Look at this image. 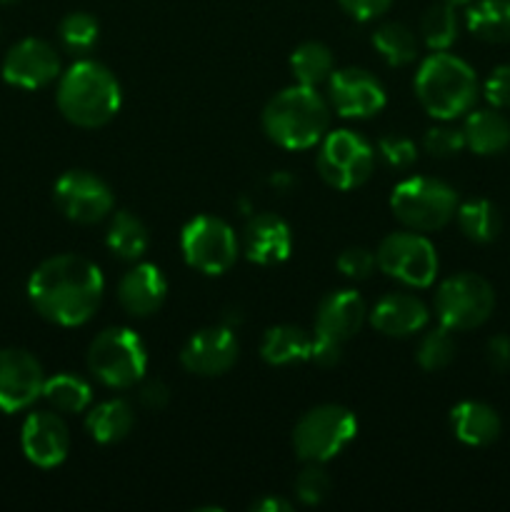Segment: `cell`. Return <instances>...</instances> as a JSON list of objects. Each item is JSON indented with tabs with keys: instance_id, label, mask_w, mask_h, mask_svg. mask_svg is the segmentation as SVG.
<instances>
[{
	"instance_id": "6da1fadb",
	"label": "cell",
	"mask_w": 510,
	"mask_h": 512,
	"mask_svg": "<svg viewBox=\"0 0 510 512\" xmlns=\"http://www.w3.org/2000/svg\"><path fill=\"white\" fill-rule=\"evenodd\" d=\"M103 293L105 280L98 265L75 253L43 260L28 278V300L35 313L63 328L88 323Z\"/></svg>"
},
{
	"instance_id": "7a4b0ae2",
	"label": "cell",
	"mask_w": 510,
	"mask_h": 512,
	"mask_svg": "<svg viewBox=\"0 0 510 512\" xmlns=\"http://www.w3.org/2000/svg\"><path fill=\"white\" fill-rule=\"evenodd\" d=\"M55 103L60 115L78 128H103L118 115L123 90L118 78L98 60H78L60 73Z\"/></svg>"
},
{
	"instance_id": "3957f363",
	"label": "cell",
	"mask_w": 510,
	"mask_h": 512,
	"mask_svg": "<svg viewBox=\"0 0 510 512\" xmlns=\"http://www.w3.org/2000/svg\"><path fill=\"white\" fill-rule=\"evenodd\" d=\"M263 130L285 150H308L328 135L330 105L308 85H290L265 103Z\"/></svg>"
},
{
	"instance_id": "277c9868",
	"label": "cell",
	"mask_w": 510,
	"mask_h": 512,
	"mask_svg": "<svg viewBox=\"0 0 510 512\" xmlns=\"http://www.w3.org/2000/svg\"><path fill=\"white\" fill-rule=\"evenodd\" d=\"M415 95L428 115L455 120L470 113L478 100V78L465 60L450 53H433L415 73Z\"/></svg>"
},
{
	"instance_id": "5b68a950",
	"label": "cell",
	"mask_w": 510,
	"mask_h": 512,
	"mask_svg": "<svg viewBox=\"0 0 510 512\" xmlns=\"http://www.w3.org/2000/svg\"><path fill=\"white\" fill-rule=\"evenodd\" d=\"M458 205L455 188L443 180L423 178V175L400 180L390 193L393 215L415 233H435L445 228L455 218Z\"/></svg>"
},
{
	"instance_id": "8992f818",
	"label": "cell",
	"mask_w": 510,
	"mask_h": 512,
	"mask_svg": "<svg viewBox=\"0 0 510 512\" xmlns=\"http://www.w3.org/2000/svg\"><path fill=\"white\" fill-rule=\"evenodd\" d=\"M358 435V420L335 403L308 410L293 428V448L303 463H328Z\"/></svg>"
},
{
	"instance_id": "52a82bcc",
	"label": "cell",
	"mask_w": 510,
	"mask_h": 512,
	"mask_svg": "<svg viewBox=\"0 0 510 512\" xmlns=\"http://www.w3.org/2000/svg\"><path fill=\"white\" fill-rule=\"evenodd\" d=\"M148 368V353L138 333L130 328H108L88 348V370L95 380L113 390L133 388Z\"/></svg>"
},
{
	"instance_id": "ba28073f",
	"label": "cell",
	"mask_w": 510,
	"mask_h": 512,
	"mask_svg": "<svg viewBox=\"0 0 510 512\" xmlns=\"http://www.w3.org/2000/svg\"><path fill=\"white\" fill-rule=\"evenodd\" d=\"M493 308V285L475 273L450 275L435 290V315L448 330L480 328Z\"/></svg>"
},
{
	"instance_id": "9c48e42d",
	"label": "cell",
	"mask_w": 510,
	"mask_h": 512,
	"mask_svg": "<svg viewBox=\"0 0 510 512\" xmlns=\"http://www.w3.org/2000/svg\"><path fill=\"white\" fill-rule=\"evenodd\" d=\"M318 173L330 188L335 190H355L373 175L375 150L365 138H360L353 130H333L320 140Z\"/></svg>"
},
{
	"instance_id": "30bf717a",
	"label": "cell",
	"mask_w": 510,
	"mask_h": 512,
	"mask_svg": "<svg viewBox=\"0 0 510 512\" xmlns=\"http://www.w3.org/2000/svg\"><path fill=\"white\" fill-rule=\"evenodd\" d=\"M378 270L408 288H430L438 275V253L423 233L400 230L380 240L375 250Z\"/></svg>"
},
{
	"instance_id": "8fae6325",
	"label": "cell",
	"mask_w": 510,
	"mask_h": 512,
	"mask_svg": "<svg viewBox=\"0 0 510 512\" xmlns=\"http://www.w3.org/2000/svg\"><path fill=\"white\" fill-rule=\"evenodd\" d=\"M185 263L203 275H223L235 265L240 253L238 235L225 220L198 215L180 233Z\"/></svg>"
},
{
	"instance_id": "7c38bea8",
	"label": "cell",
	"mask_w": 510,
	"mask_h": 512,
	"mask_svg": "<svg viewBox=\"0 0 510 512\" xmlns=\"http://www.w3.org/2000/svg\"><path fill=\"white\" fill-rule=\"evenodd\" d=\"M53 200L60 213L78 225L100 223L113 210V190L88 170H68L53 185Z\"/></svg>"
},
{
	"instance_id": "4fadbf2b",
	"label": "cell",
	"mask_w": 510,
	"mask_h": 512,
	"mask_svg": "<svg viewBox=\"0 0 510 512\" xmlns=\"http://www.w3.org/2000/svg\"><path fill=\"white\" fill-rule=\"evenodd\" d=\"M45 373L35 355L23 348L0 350V410L20 413L43 395Z\"/></svg>"
},
{
	"instance_id": "5bb4252c",
	"label": "cell",
	"mask_w": 510,
	"mask_h": 512,
	"mask_svg": "<svg viewBox=\"0 0 510 512\" xmlns=\"http://www.w3.org/2000/svg\"><path fill=\"white\" fill-rule=\"evenodd\" d=\"M328 100L343 118H373L385 108V88L363 68L333 70L328 78Z\"/></svg>"
},
{
	"instance_id": "9a60e30c",
	"label": "cell",
	"mask_w": 510,
	"mask_h": 512,
	"mask_svg": "<svg viewBox=\"0 0 510 512\" xmlns=\"http://www.w3.org/2000/svg\"><path fill=\"white\" fill-rule=\"evenodd\" d=\"M60 78V55L48 40L23 38L5 53L3 80L13 88L38 90Z\"/></svg>"
},
{
	"instance_id": "2e32d148",
	"label": "cell",
	"mask_w": 510,
	"mask_h": 512,
	"mask_svg": "<svg viewBox=\"0 0 510 512\" xmlns=\"http://www.w3.org/2000/svg\"><path fill=\"white\" fill-rule=\"evenodd\" d=\"M238 338L230 328H203L188 338L180 350V363L188 373L200 378H215L228 373L238 360Z\"/></svg>"
},
{
	"instance_id": "e0dca14e",
	"label": "cell",
	"mask_w": 510,
	"mask_h": 512,
	"mask_svg": "<svg viewBox=\"0 0 510 512\" xmlns=\"http://www.w3.org/2000/svg\"><path fill=\"white\" fill-rule=\"evenodd\" d=\"M20 448L35 468H58L68 458L70 450L68 425L58 413H50V410L30 413L20 428Z\"/></svg>"
},
{
	"instance_id": "ac0fdd59",
	"label": "cell",
	"mask_w": 510,
	"mask_h": 512,
	"mask_svg": "<svg viewBox=\"0 0 510 512\" xmlns=\"http://www.w3.org/2000/svg\"><path fill=\"white\" fill-rule=\"evenodd\" d=\"M243 248L245 258L255 265L273 268V265L285 263L290 250H293L290 225L275 213L253 215V218L248 220V225H245Z\"/></svg>"
},
{
	"instance_id": "d6986e66",
	"label": "cell",
	"mask_w": 510,
	"mask_h": 512,
	"mask_svg": "<svg viewBox=\"0 0 510 512\" xmlns=\"http://www.w3.org/2000/svg\"><path fill=\"white\" fill-rule=\"evenodd\" d=\"M368 320V308L355 290H335L318 303L315 310V335L348 343L360 333Z\"/></svg>"
},
{
	"instance_id": "ffe728a7",
	"label": "cell",
	"mask_w": 510,
	"mask_h": 512,
	"mask_svg": "<svg viewBox=\"0 0 510 512\" xmlns=\"http://www.w3.org/2000/svg\"><path fill=\"white\" fill-rule=\"evenodd\" d=\"M168 295V283L160 268L150 263H138L120 278L118 303L133 318H150L158 313Z\"/></svg>"
},
{
	"instance_id": "44dd1931",
	"label": "cell",
	"mask_w": 510,
	"mask_h": 512,
	"mask_svg": "<svg viewBox=\"0 0 510 512\" xmlns=\"http://www.w3.org/2000/svg\"><path fill=\"white\" fill-rule=\"evenodd\" d=\"M368 320L388 338H410L428 325L430 313L415 295L388 293L373 305V310H368Z\"/></svg>"
},
{
	"instance_id": "7402d4cb",
	"label": "cell",
	"mask_w": 510,
	"mask_h": 512,
	"mask_svg": "<svg viewBox=\"0 0 510 512\" xmlns=\"http://www.w3.org/2000/svg\"><path fill=\"white\" fill-rule=\"evenodd\" d=\"M450 425L460 443L470 448H485L500 435V418L490 405L480 400H463L450 410Z\"/></svg>"
},
{
	"instance_id": "603a6c76",
	"label": "cell",
	"mask_w": 510,
	"mask_h": 512,
	"mask_svg": "<svg viewBox=\"0 0 510 512\" xmlns=\"http://www.w3.org/2000/svg\"><path fill=\"white\" fill-rule=\"evenodd\" d=\"M465 148L475 155H498L510 148V120L498 108L470 110L463 125Z\"/></svg>"
},
{
	"instance_id": "cb8c5ba5",
	"label": "cell",
	"mask_w": 510,
	"mask_h": 512,
	"mask_svg": "<svg viewBox=\"0 0 510 512\" xmlns=\"http://www.w3.org/2000/svg\"><path fill=\"white\" fill-rule=\"evenodd\" d=\"M133 425V408L120 398L103 400V403L93 405L88 410V415H85V428H88L90 438L100 445L120 443L123 438H128Z\"/></svg>"
},
{
	"instance_id": "d4e9b609",
	"label": "cell",
	"mask_w": 510,
	"mask_h": 512,
	"mask_svg": "<svg viewBox=\"0 0 510 512\" xmlns=\"http://www.w3.org/2000/svg\"><path fill=\"white\" fill-rule=\"evenodd\" d=\"M310 345H313V338L298 325H275V328L265 330L263 340H260V358L278 368L303 363L310 358Z\"/></svg>"
},
{
	"instance_id": "484cf974",
	"label": "cell",
	"mask_w": 510,
	"mask_h": 512,
	"mask_svg": "<svg viewBox=\"0 0 510 512\" xmlns=\"http://www.w3.org/2000/svg\"><path fill=\"white\" fill-rule=\"evenodd\" d=\"M465 25L485 43H510V0H475L465 13Z\"/></svg>"
},
{
	"instance_id": "4316f807",
	"label": "cell",
	"mask_w": 510,
	"mask_h": 512,
	"mask_svg": "<svg viewBox=\"0 0 510 512\" xmlns=\"http://www.w3.org/2000/svg\"><path fill=\"white\" fill-rule=\"evenodd\" d=\"M105 245L110 253L120 260H138L143 258L145 250L150 245L148 228L140 218H135L128 210H120L110 220L108 235H105Z\"/></svg>"
},
{
	"instance_id": "83f0119b",
	"label": "cell",
	"mask_w": 510,
	"mask_h": 512,
	"mask_svg": "<svg viewBox=\"0 0 510 512\" xmlns=\"http://www.w3.org/2000/svg\"><path fill=\"white\" fill-rule=\"evenodd\" d=\"M333 70H335L333 53H330L328 45L318 43V40L300 43L298 48L290 53V73H293L295 83L298 85L318 88V85L328 83Z\"/></svg>"
},
{
	"instance_id": "f1b7e54d",
	"label": "cell",
	"mask_w": 510,
	"mask_h": 512,
	"mask_svg": "<svg viewBox=\"0 0 510 512\" xmlns=\"http://www.w3.org/2000/svg\"><path fill=\"white\" fill-rule=\"evenodd\" d=\"M455 220H458L460 233L473 243H493L500 233V213L490 200H468V203L458 205L455 210Z\"/></svg>"
},
{
	"instance_id": "f546056e",
	"label": "cell",
	"mask_w": 510,
	"mask_h": 512,
	"mask_svg": "<svg viewBox=\"0 0 510 512\" xmlns=\"http://www.w3.org/2000/svg\"><path fill=\"white\" fill-rule=\"evenodd\" d=\"M43 398L53 405L58 413H85L93 403V390L85 383L83 378L70 373L53 375V378H45L43 385Z\"/></svg>"
},
{
	"instance_id": "4dcf8cb0",
	"label": "cell",
	"mask_w": 510,
	"mask_h": 512,
	"mask_svg": "<svg viewBox=\"0 0 510 512\" xmlns=\"http://www.w3.org/2000/svg\"><path fill=\"white\" fill-rule=\"evenodd\" d=\"M373 45L390 68H403V65L413 63L418 55V38L403 23H383L380 28H375Z\"/></svg>"
},
{
	"instance_id": "1f68e13d",
	"label": "cell",
	"mask_w": 510,
	"mask_h": 512,
	"mask_svg": "<svg viewBox=\"0 0 510 512\" xmlns=\"http://www.w3.org/2000/svg\"><path fill=\"white\" fill-rule=\"evenodd\" d=\"M420 35L423 43L428 45L433 53H443L450 45L458 40V15H455V5L450 3H435L420 18Z\"/></svg>"
},
{
	"instance_id": "d6a6232c",
	"label": "cell",
	"mask_w": 510,
	"mask_h": 512,
	"mask_svg": "<svg viewBox=\"0 0 510 512\" xmlns=\"http://www.w3.org/2000/svg\"><path fill=\"white\" fill-rule=\"evenodd\" d=\"M450 333H453V330L440 325V328L428 330V333L420 338L418 353H415V360H418L420 368L428 370V373H435V370H443L453 363L455 340Z\"/></svg>"
},
{
	"instance_id": "836d02e7",
	"label": "cell",
	"mask_w": 510,
	"mask_h": 512,
	"mask_svg": "<svg viewBox=\"0 0 510 512\" xmlns=\"http://www.w3.org/2000/svg\"><path fill=\"white\" fill-rule=\"evenodd\" d=\"M58 35L63 48L70 53H88L95 43H98L100 25L93 15L88 13H68L58 25Z\"/></svg>"
},
{
	"instance_id": "e575fe53",
	"label": "cell",
	"mask_w": 510,
	"mask_h": 512,
	"mask_svg": "<svg viewBox=\"0 0 510 512\" xmlns=\"http://www.w3.org/2000/svg\"><path fill=\"white\" fill-rule=\"evenodd\" d=\"M293 488L303 505H320L330 495L333 480H330V475L323 470V463H308V468L298 473Z\"/></svg>"
},
{
	"instance_id": "d590c367",
	"label": "cell",
	"mask_w": 510,
	"mask_h": 512,
	"mask_svg": "<svg viewBox=\"0 0 510 512\" xmlns=\"http://www.w3.org/2000/svg\"><path fill=\"white\" fill-rule=\"evenodd\" d=\"M378 155L388 168L395 170H408L418 160V148L410 138L405 135H385L378 140Z\"/></svg>"
},
{
	"instance_id": "8d00e7d4",
	"label": "cell",
	"mask_w": 510,
	"mask_h": 512,
	"mask_svg": "<svg viewBox=\"0 0 510 512\" xmlns=\"http://www.w3.org/2000/svg\"><path fill=\"white\" fill-rule=\"evenodd\" d=\"M423 148L428 150L433 158H453L465 148L463 130L450 128V125H435L425 133Z\"/></svg>"
},
{
	"instance_id": "74e56055",
	"label": "cell",
	"mask_w": 510,
	"mask_h": 512,
	"mask_svg": "<svg viewBox=\"0 0 510 512\" xmlns=\"http://www.w3.org/2000/svg\"><path fill=\"white\" fill-rule=\"evenodd\" d=\"M338 270L350 280H368L373 275V270L378 268V260H375V253H370L368 248H345L343 253L338 255Z\"/></svg>"
},
{
	"instance_id": "f35d334b",
	"label": "cell",
	"mask_w": 510,
	"mask_h": 512,
	"mask_svg": "<svg viewBox=\"0 0 510 512\" xmlns=\"http://www.w3.org/2000/svg\"><path fill=\"white\" fill-rule=\"evenodd\" d=\"M485 100L498 110H510V65H498L485 80Z\"/></svg>"
},
{
	"instance_id": "ab89813d",
	"label": "cell",
	"mask_w": 510,
	"mask_h": 512,
	"mask_svg": "<svg viewBox=\"0 0 510 512\" xmlns=\"http://www.w3.org/2000/svg\"><path fill=\"white\" fill-rule=\"evenodd\" d=\"M340 358H343V343L323 338V335H315L308 360H313L320 368H333V365L340 363Z\"/></svg>"
},
{
	"instance_id": "60d3db41",
	"label": "cell",
	"mask_w": 510,
	"mask_h": 512,
	"mask_svg": "<svg viewBox=\"0 0 510 512\" xmlns=\"http://www.w3.org/2000/svg\"><path fill=\"white\" fill-rule=\"evenodd\" d=\"M338 3H340V8L350 15V18L363 20L365 23V20L380 18V15L390 8V3H393V0H338Z\"/></svg>"
},
{
	"instance_id": "b9f144b4",
	"label": "cell",
	"mask_w": 510,
	"mask_h": 512,
	"mask_svg": "<svg viewBox=\"0 0 510 512\" xmlns=\"http://www.w3.org/2000/svg\"><path fill=\"white\" fill-rule=\"evenodd\" d=\"M485 358L495 373H508L510 370V338L508 335H495L488 340L485 348Z\"/></svg>"
},
{
	"instance_id": "7bdbcfd3",
	"label": "cell",
	"mask_w": 510,
	"mask_h": 512,
	"mask_svg": "<svg viewBox=\"0 0 510 512\" xmlns=\"http://www.w3.org/2000/svg\"><path fill=\"white\" fill-rule=\"evenodd\" d=\"M170 400V390L168 385L163 383V380H150L148 385H143V390H140V405L148 410H163L165 405H168Z\"/></svg>"
},
{
	"instance_id": "ee69618b",
	"label": "cell",
	"mask_w": 510,
	"mask_h": 512,
	"mask_svg": "<svg viewBox=\"0 0 510 512\" xmlns=\"http://www.w3.org/2000/svg\"><path fill=\"white\" fill-rule=\"evenodd\" d=\"M253 510H258V512H290L293 510V505L288 503V500H283V498H260L258 503H253Z\"/></svg>"
},
{
	"instance_id": "f6af8a7d",
	"label": "cell",
	"mask_w": 510,
	"mask_h": 512,
	"mask_svg": "<svg viewBox=\"0 0 510 512\" xmlns=\"http://www.w3.org/2000/svg\"><path fill=\"white\" fill-rule=\"evenodd\" d=\"M440 3H450V5H463V3H470V0H440Z\"/></svg>"
},
{
	"instance_id": "bcb514c9",
	"label": "cell",
	"mask_w": 510,
	"mask_h": 512,
	"mask_svg": "<svg viewBox=\"0 0 510 512\" xmlns=\"http://www.w3.org/2000/svg\"><path fill=\"white\" fill-rule=\"evenodd\" d=\"M13 3H18V0H0V5H13Z\"/></svg>"
}]
</instances>
